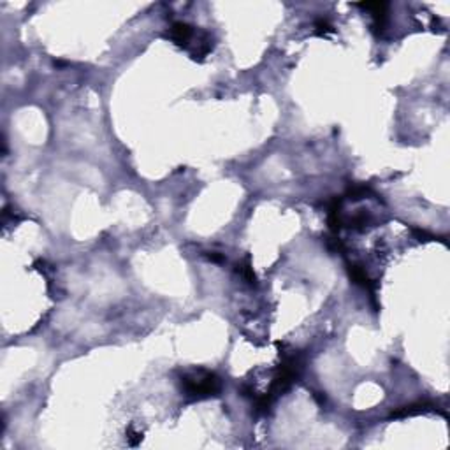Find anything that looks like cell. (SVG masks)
Returning <instances> with one entry per match:
<instances>
[{
    "label": "cell",
    "mask_w": 450,
    "mask_h": 450,
    "mask_svg": "<svg viewBox=\"0 0 450 450\" xmlns=\"http://www.w3.org/2000/svg\"><path fill=\"white\" fill-rule=\"evenodd\" d=\"M181 385L190 397L204 399V397L218 396V392L222 390V380L211 371L197 369L181 376Z\"/></svg>",
    "instance_id": "6da1fadb"
},
{
    "label": "cell",
    "mask_w": 450,
    "mask_h": 450,
    "mask_svg": "<svg viewBox=\"0 0 450 450\" xmlns=\"http://www.w3.org/2000/svg\"><path fill=\"white\" fill-rule=\"evenodd\" d=\"M169 39L178 46H187L192 39H194V29L188 23L183 22H174L169 29Z\"/></svg>",
    "instance_id": "7a4b0ae2"
},
{
    "label": "cell",
    "mask_w": 450,
    "mask_h": 450,
    "mask_svg": "<svg viewBox=\"0 0 450 450\" xmlns=\"http://www.w3.org/2000/svg\"><path fill=\"white\" fill-rule=\"evenodd\" d=\"M348 273H350V278H352V280L355 281L357 285H360V287L367 288V290L373 294V281H371V278L367 276V273L362 269V267L357 266V264H350V266H348Z\"/></svg>",
    "instance_id": "3957f363"
},
{
    "label": "cell",
    "mask_w": 450,
    "mask_h": 450,
    "mask_svg": "<svg viewBox=\"0 0 450 450\" xmlns=\"http://www.w3.org/2000/svg\"><path fill=\"white\" fill-rule=\"evenodd\" d=\"M429 408H432L431 403H413V404H408V406H403L399 408V410L392 411V415L390 417H396V418H401V417H408V415H418V413H424V411H427Z\"/></svg>",
    "instance_id": "277c9868"
},
{
    "label": "cell",
    "mask_w": 450,
    "mask_h": 450,
    "mask_svg": "<svg viewBox=\"0 0 450 450\" xmlns=\"http://www.w3.org/2000/svg\"><path fill=\"white\" fill-rule=\"evenodd\" d=\"M238 273L241 274V276L245 278L248 283H252V285L257 283V276H255V273H253V267H252V264H250L248 257H246L243 262L238 264Z\"/></svg>",
    "instance_id": "5b68a950"
},
{
    "label": "cell",
    "mask_w": 450,
    "mask_h": 450,
    "mask_svg": "<svg viewBox=\"0 0 450 450\" xmlns=\"http://www.w3.org/2000/svg\"><path fill=\"white\" fill-rule=\"evenodd\" d=\"M348 195L352 201H359V199H364L366 195H374V194L367 187H364V185H355V187L348 188Z\"/></svg>",
    "instance_id": "8992f818"
},
{
    "label": "cell",
    "mask_w": 450,
    "mask_h": 450,
    "mask_svg": "<svg viewBox=\"0 0 450 450\" xmlns=\"http://www.w3.org/2000/svg\"><path fill=\"white\" fill-rule=\"evenodd\" d=\"M334 32V29H332V25L327 22V20H317L315 22V34L320 37H327L329 34Z\"/></svg>",
    "instance_id": "52a82bcc"
},
{
    "label": "cell",
    "mask_w": 450,
    "mask_h": 450,
    "mask_svg": "<svg viewBox=\"0 0 450 450\" xmlns=\"http://www.w3.org/2000/svg\"><path fill=\"white\" fill-rule=\"evenodd\" d=\"M127 439H129L130 445L136 446L137 443H141V439H143V434H141V432H137V431H132V429H129V431H127Z\"/></svg>",
    "instance_id": "ba28073f"
},
{
    "label": "cell",
    "mask_w": 450,
    "mask_h": 450,
    "mask_svg": "<svg viewBox=\"0 0 450 450\" xmlns=\"http://www.w3.org/2000/svg\"><path fill=\"white\" fill-rule=\"evenodd\" d=\"M208 259L213 260V262H222L223 255H220V253H216V252H211V253H208Z\"/></svg>",
    "instance_id": "9c48e42d"
}]
</instances>
